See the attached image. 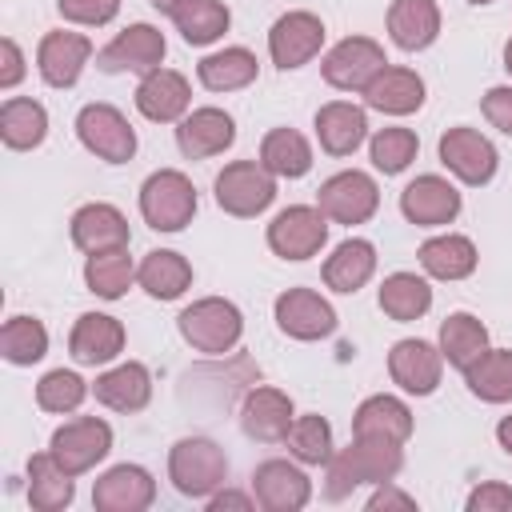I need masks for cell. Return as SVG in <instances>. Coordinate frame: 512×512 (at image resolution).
<instances>
[{
    "label": "cell",
    "mask_w": 512,
    "mask_h": 512,
    "mask_svg": "<svg viewBox=\"0 0 512 512\" xmlns=\"http://www.w3.org/2000/svg\"><path fill=\"white\" fill-rule=\"evenodd\" d=\"M324 468H328L324 496L328 500H344L360 484H388V480H396V472L404 468V444L352 436V444L332 452V460Z\"/></svg>",
    "instance_id": "cell-1"
},
{
    "label": "cell",
    "mask_w": 512,
    "mask_h": 512,
    "mask_svg": "<svg viewBox=\"0 0 512 512\" xmlns=\"http://www.w3.org/2000/svg\"><path fill=\"white\" fill-rule=\"evenodd\" d=\"M168 480L188 500H208L228 480V456L208 436H184L168 452Z\"/></svg>",
    "instance_id": "cell-2"
},
{
    "label": "cell",
    "mask_w": 512,
    "mask_h": 512,
    "mask_svg": "<svg viewBox=\"0 0 512 512\" xmlns=\"http://www.w3.org/2000/svg\"><path fill=\"white\" fill-rule=\"evenodd\" d=\"M176 328L184 336V344H192L196 352H208V356H220V352H232L244 336V316L232 300L224 296H204V300H192L180 316H176Z\"/></svg>",
    "instance_id": "cell-3"
},
{
    "label": "cell",
    "mask_w": 512,
    "mask_h": 512,
    "mask_svg": "<svg viewBox=\"0 0 512 512\" xmlns=\"http://www.w3.org/2000/svg\"><path fill=\"white\" fill-rule=\"evenodd\" d=\"M140 216L156 232H180L196 216V188L180 168H160L140 184Z\"/></svg>",
    "instance_id": "cell-4"
},
{
    "label": "cell",
    "mask_w": 512,
    "mask_h": 512,
    "mask_svg": "<svg viewBox=\"0 0 512 512\" xmlns=\"http://www.w3.org/2000/svg\"><path fill=\"white\" fill-rule=\"evenodd\" d=\"M216 204L228 216H260L272 200H276V176L260 164V160H232L224 164V172L216 176Z\"/></svg>",
    "instance_id": "cell-5"
},
{
    "label": "cell",
    "mask_w": 512,
    "mask_h": 512,
    "mask_svg": "<svg viewBox=\"0 0 512 512\" xmlns=\"http://www.w3.org/2000/svg\"><path fill=\"white\" fill-rule=\"evenodd\" d=\"M76 136L104 164H128L136 156V128L112 104H84L76 112Z\"/></svg>",
    "instance_id": "cell-6"
},
{
    "label": "cell",
    "mask_w": 512,
    "mask_h": 512,
    "mask_svg": "<svg viewBox=\"0 0 512 512\" xmlns=\"http://www.w3.org/2000/svg\"><path fill=\"white\" fill-rule=\"evenodd\" d=\"M316 208H320L328 220H336V224H364V220H372L376 208H380V188H376V180H372L368 172L344 168V172H336V176H328V180L320 184Z\"/></svg>",
    "instance_id": "cell-7"
},
{
    "label": "cell",
    "mask_w": 512,
    "mask_h": 512,
    "mask_svg": "<svg viewBox=\"0 0 512 512\" xmlns=\"http://www.w3.org/2000/svg\"><path fill=\"white\" fill-rule=\"evenodd\" d=\"M328 244V216L316 204H292L272 216L268 248L280 260H308Z\"/></svg>",
    "instance_id": "cell-8"
},
{
    "label": "cell",
    "mask_w": 512,
    "mask_h": 512,
    "mask_svg": "<svg viewBox=\"0 0 512 512\" xmlns=\"http://www.w3.org/2000/svg\"><path fill=\"white\" fill-rule=\"evenodd\" d=\"M48 452H52L72 476H84L88 468H96V464L112 452V428H108L100 416H76V420L60 424V428L52 432Z\"/></svg>",
    "instance_id": "cell-9"
},
{
    "label": "cell",
    "mask_w": 512,
    "mask_h": 512,
    "mask_svg": "<svg viewBox=\"0 0 512 512\" xmlns=\"http://www.w3.org/2000/svg\"><path fill=\"white\" fill-rule=\"evenodd\" d=\"M384 64H388V56H384V48L376 40H368V36H344L336 48H328V56L320 60V72L340 92H364Z\"/></svg>",
    "instance_id": "cell-10"
},
{
    "label": "cell",
    "mask_w": 512,
    "mask_h": 512,
    "mask_svg": "<svg viewBox=\"0 0 512 512\" xmlns=\"http://www.w3.org/2000/svg\"><path fill=\"white\" fill-rule=\"evenodd\" d=\"M168 44L164 32L152 24H128L124 32H116L100 52H96V68L100 72H140L148 76L152 68H160Z\"/></svg>",
    "instance_id": "cell-11"
},
{
    "label": "cell",
    "mask_w": 512,
    "mask_h": 512,
    "mask_svg": "<svg viewBox=\"0 0 512 512\" xmlns=\"http://www.w3.org/2000/svg\"><path fill=\"white\" fill-rule=\"evenodd\" d=\"M440 164L456 176V180H464V184H472V188H484L492 176H496V164H500V156H496V148H492V140L488 136H480L476 128H448L444 136H440Z\"/></svg>",
    "instance_id": "cell-12"
},
{
    "label": "cell",
    "mask_w": 512,
    "mask_h": 512,
    "mask_svg": "<svg viewBox=\"0 0 512 512\" xmlns=\"http://www.w3.org/2000/svg\"><path fill=\"white\" fill-rule=\"evenodd\" d=\"M388 376L408 396H432L440 388V376H444V352H440V344H428L420 336L396 340L392 352H388Z\"/></svg>",
    "instance_id": "cell-13"
},
{
    "label": "cell",
    "mask_w": 512,
    "mask_h": 512,
    "mask_svg": "<svg viewBox=\"0 0 512 512\" xmlns=\"http://www.w3.org/2000/svg\"><path fill=\"white\" fill-rule=\"evenodd\" d=\"M276 328L292 340H324L336 332V308L312 288H288L276 296Z\"/></svg>",
    "instance_id": "cell-14"
},
{
    "label": "cell",
    "mask_w": 512,
    "mask_h": 512,
    "mask_svg": "<svg viewBox=\"0 0 512 512\" xmlns=\"http://www.w3.org/2000/svg\"><path fill=\"white\" fill-rule=\"evenodd\" d=\"M252 496L264 512H300L312 500V480L300 460H264L252 472Z\"/></svg>",
    "instance_id": "cell-15"
},
{
    "label": "cell",
    "mask_w": 512,
    "mask_h": 512,
    "mask_svg": "<svg viewBox=\"0 0 512 512\" xmlns=\"http://www.w3.org/2000/svg\"><path fill=\"white\" fill-rule=\"evenodd\" d=\"M324 48V20L312 12H284L268 28V56L276 68H304Z\"/></svg>",
    "instance_id": "cell-16"
},
{
    "label": "cell",
    "mask_w": 512,
    "mask_h": 512,
    "mask_svg": "<svg viewBox=\"0 0 512 512\" xmlns=\"http://www.w3.org/2000/svg\"><path fill=\"white\" fill-rule=\"evenodd\" d=\"M188 104H192V88L188 76L176 68H152L136 84V112L152 124H180L188 116Z\"/></svg>",
    "instance_id": "cell-17"
},
{
    "label": "cell",
    "mask_w": 512,
    "mask_h": 512,
    "mask_svg": "<svg viewBox=\"0 0 512 512\" xmlns=\"http://www.w3.org/2000/svg\"><path fill=\"white\" fill-rule=\"evenodd\" d=\"M400 212L416 228H440V224H452L460 216V192L444 176L424 172L400 192Z\"/></svg>",
    "instance_id": "cell-18"
},
{
    "label": "cell",
    "mask_w": 512,
    "mask_h": 512,
    "mask_svg": "<svg viewBox=\"0 0 512 512\" xmlns=\"http://www.w3.org/2000/svg\"><path fill=\"white\" fill-rule=\"evenodd\" d=\"M156 500V480L140 464H116L92 484L96 512H144Z\"/></svg>",
    "instance_id": "cell-19"
},
{
    "label": "cell",
    "mask_w": 512,
    "mask_h": 512,
    "mask_svg": "<svg viewBox=\"0 0 512 512\" xmlns=\"http://www.w3.org/2000/svg\"><path fill=\"white\" fill-rule=\"evenodd\" d=\"M292 420H296L292 396L280 392V388H268V384L252 388V392L244 396V404H240V428H244V436L260 440V444H280V440H288Z\"/></svg>",
    "instance_id": "cell-20"
},
{
    "label": "cell",
    "mask_w": 512,
    "mask_h": 512,
    "mask_svg": "<svg viewBox=\"0 0 512 512\" xmlns=\"http://www.w3.org/2000/svg\"><path fill=\"white\" fill-rule=\"evenodd\" d=\"M236 140V120L224 108H192L180 124H176V148L188 160H208L220 156L224 148H232Z\"/></svg>",
    "instance_id": "cell-21"
},
{
    "label": "cell",
    "mask_w": 512,
    "mask_h": 512,
    "mask_svg": "<svg viewBox=\"0 0 512 512\" xmlns=\"http://www.w3.org/2000/svg\"><path fill=\"white\" fill-rule=\"evenodd\" d=\"M68 232H72V244H76L84 256L112 252V248H128V240H132L124 212L112 208V204H100V200L76 208L72 220H68Z\"/></svg>",
    "instance_id": "cell-22"
},
{
    "label": "cell",
    "mask_w": 512,
    "mask_h": 512,
    "mask_svg": "<svg viewBox=\"0 0 512 512\" xmlns=\"http://www.w3.org/2000/svg\"><path fill=\"white\" fill-rule=\"evenodd\" d=\"M92 60V40L84 32H48L36 48V68L44 76V84L52 88H72L84 72V64Z\"/></svg>",
    "instance_id": "cell-23"
},
{
    "label": "cell",
    "mask_w": 512,
    "mask_h": 512,
    "mask_svg": "<svg viewBox=\"0 0 512 512\" xmlns=\"http://www.w3.org/2000/svg\"><path fill=\"white\" fill-rule=\"evenodd\" d=\"M68 352L76 364H108L124 352V324L108 312H84L68 332Z\"/></svg>",
    "instance_id": "cell-24"
},
{
    "label": "cell",
    "mask_w": 512,
    "mask_h": 512,
    "mask_svg": "<svg viewBox=\"0 0 512 512\" xmlns=\"http://www.w3.org/2000/svg\"><path fill=\"white\" fill-rule=\"evenodd\" d=\"M364 104L376 108V112H388V116H408L424 104V80L412 68L384 64L372 76V84L364 88Z\"/></svg>",
    "instance_id": "cell-25"
},
{
    "label": "cell",
    "mask_w": 512,
    "mask_h": 512,
    "mask_svg": "<svg viewBox=\"0 0 512 512\" xmlns=\"http://www.w3.org/2000/svg\"><path fill=\"white\" fill-rule=\"evenodd\" d=\"M92 396L112 412H140L152 400V372L140 360H124L104 376H96Z\"/></svg>",
    "instance_id": "cell-26"
},
{
    "label": "cell",
    "mask_w": 512,
    "mask_h": 512,
    "mask_svg": "<svg viewBox=\"0 0 512 512\" xmlns=\"http://www.w3.org/2000/svg\"><path fill=\"white\" fill-rule=\"evenodd\" d=\"M368 136V112L348 104V100H332L316 112V140L328 156H352Z\"/></svg>",
    "instance_id": "cell-27"
},
{
    "label": "cell",
    "mask_w": 512,
    "mask_h": 512,
    "mask_svg": "<svg viewBox=\"0 0 512 512\" xmlns=\"http://www.w3.org/2000/svg\"><path fill=\"white\" fill-rule=\"evenodd\" d=\"M352 436H368V440H392L404 444L412 436V408L388 392L368 396L356 412H352Z\"/></svg>",
    "instance_id": "cell-28"
},
{
    "label": "cell",
    "mask_w": 512,
    "mask_h": 512,
    "mask_svg": "<svg viewBox=\"0 0 512 512\" xmlns=\"http://www.w3.org/2000/svg\"><path fill=\"white\" fill-rule=\"evenodd\" d=\"M388 36L404 52H424L440 36V8H436V0H392V8H388Z\"/></svg>",
    "instance_id": "cell-29"
},
{
    "label": "cell",
    "mask_w": 512,
    "mask_h": 512,
    "mask_svg": "<svg viewBox=\"0 0 512 512\" xmlns=\"http://www.w3.org/2000/svg\"><path fill=\"white\" fill-rule=\"evenodd\" d=\"M372 276H376V248H372V240H360V236L340 240V244L332 248V256L324 260V284H328L332 292L352 296V292H360Z\"/></svg>",
    "instance_id": "cell-30"
},
{
    "label": "cell",
    "mask_w": 512,
    "mask_h": 512,
    "mask_svg": "<svg viewBox=\"0 0 512 512\" xmlns=\"http://www.w3.org/2000/svg\"><path fill=\"white\" fill-rule=\"evenodd\" d=\"M76 476L52 456V452H36L28 460V504L36 512H64L76 496Z\"/></svg>",
    "instance_id": "cell-31"
},
{
    "label": "cell",
    "mask_w": 512,
    "mask_h": 512,
    "mask_svg": "<svg viewBox=\"0 0 512 512\" xmlns=\"http://www.w3.org/2000/svg\"><path fill=\"white\" fill-rule=\"evenodd\" d=\"M420 268L432 276V280H464L476 272V244L468 236H456V232H440L432 240L420 244Z\"/></svg>",
    "instance_id": "cell-32"
},
{
    "label": "cell",
    "mask_w": 512,
    "mask_h": 512,
    "mask_svg": "<svg viewBox=\"0 0 512 512\" xmlns=\"http://www.w3.org/2000/svg\"><path fill=\"white\" fill-rule=\"evenodd\" d=\"M136 280L152 300H176V296H184L192 288V264L172 248H152L140 260Z\"/></svg>",
    "instance_id": "cell-33"
},
{
    "label": "cell",
    "mask_w": 512,
    "mask_h": 512,
    "mask_svg": "<svg viewBox=\"0 0 512 512\" xmlns=\"http://www.w3.org/2000/svg\"><path fill=\"white\" fill-rule=\"evenodd\" d=\"M48 136V112L40 100H28V96H8L0 104V140L12 148V152H28V148H40Z\"/></svg>",
    "instance_id": "cell-34"
},
{
    "label": "cell",
    "mask_w": 512,
    "mask_h": 512,
    "mask_svg": "<svg viewBox=\"0 0 512 512\" xmlns=\"http://www.w3.org/2000/svg\"><path fill=\"white\" fill-rule=\"evenodd\" d=\"M256 72H260V64L248 48H220L196 64V80L208 92H240L256 80Z\"/></svg>",
    "instance_id": "cell-35"
},
{
    "label": "cell",
    "mask_w": 512,
    "mask_h": 512,
    "mask_svg": "<svg viewBox=\"0 0 512 512\" xmlns=\"http://www.w3.org/2000/svg\"><path fill=\"white\" fill-rule=\"evenodd\" d=\"M260 164L280 180H300L312 168V144L296 128H272L260 140Z\"/></svg>",
    "instance_id": "cell-36"
},
{
    "label": "cell",
    "mask_w": 512,
    "mask_h": 512,
    "mask_svg": "<svg viewBox=\"0 0 512 512\" xmlns=\"http://www.w3.org/2000/svg\"><path fill=\"white\" fill-rule=\"evenodd\" d=\"M376 300H380V312H384V316L408 324V320H420V316L432 308V288H428V280L416 276V272H392V276H384Z\"/></svg>",
    "instance_id": "cell-37"
},
{
    "label": "cell",
    "mask_w": 512,
    "mask_h": 512,
    "mask_svg": "<svg viewBox=\"0 0 512 512\" xmlns=\"http://www.w3.org/2000/svg\"><path fill=\"white\" fill-rule=\"evenodd\" d=\"M440 352H444V360L452 368L464 372L468 364H476L488 352V328L472 312H452L440 324Z\"/></svg>",
    "instance_id": "cell-38"
},
{
    "label": "cell",
    "mask_w": 512,
    "mask_h": 512,
    "mask_svg": "<svg viewBox=\"0 0 512 512\" xmlns=\"http://www.w3.org/2000/svg\"><path fill=\"white\" fill-rule=\"evenodd\" d=\"M464 384L484 404H508L512 400V348H488L476 364L464 368Z\"/></svg>",
    "instance_id": "cell-39"
},
{
    "label": "cell",
    "mask_w": 512,
    "mask_h": 512,
    "mask_svg": "<svg viewBox=\"0 0 512 512\" xmlns=\"http://www.w3.org/2000/svg\"><path fill=\"white\" fill-rule=\"evenodd\" d=\"M136 280V264L128 256V248H112V252H96L84 260V284L92 296L100 300H120Z\"/></svg>",
    "instance_id": "cell-40"
},
{
    "label": "cell",
    "mask_w": 512,
    "mask_h": 512,
    "mask_svg": "<svg viewBox=\"0 0 512 512\" xmlns=\"http://www.w3.org/2000/svg\"><path fill=\"white\" fill-rule=\"evenodd\" d=\"M172 20H176L184 44L204 48V44H212V40H220V36L228 32L232 12H228V4H220V0H188Z\"/></svg>",
    "instance_id": "cell-41"
},
{
    "label": "cell",
    "mask_w": 512,
    "mask_h": 512,
    "mask_svg": "<svg viewBox=\"0 0 512 512\" xmlns=\"http://www.w3.org/2000/svg\"><path fill=\"white\" fill-rule=\"evenodd\" d=\"M0 352H4L8 364L28 368V364L44 360V352H48V328L36 316H12L0 328Z\"/></svg>",
    "instance_id": "cell-42"
},
{
    "label": "cell",
    "mask_w": 512,
    "mask_h": 512,
    "mask_svg": "<svg viewBox=\"0 0 512 512\" xmlns=\"http://www.w3.org/2000/svg\"><path fill=\"white\" fill-rule=\"evenodd\" d=\"M416 152H420V140H416V132L412 128H380L372 140H368V156H372V164H376V172H384V176H396V172H404L412 160H416Z\"/></svg>",
    "instance_id": "cell-43"
},
{
    "label": "cell",
    "mask_w": 512,
    "mask_h": 512,
    "mask_svg": "<svg viewBox=\"0 0 512 512\" xmlns=\"http://www.w3.org/2000/svg\"><path fill=\"white\" fill-rule=\"evenodd\" d=\"M288 452L300 464H328L332 460V424L316 412L296 416L288 428Z\"/></svg>",
    "instance_id": "cell-44"
},
{
    "label": "cell",
    "mask_w": 512,
    "mask_h": 512,
    "mask_svg": "<svg viewBox=\"0 0 512 512\" xmlns=\"http://www.w3.org/2000/svg\"><path fill=\"white\" fill-rule=\"evenodd\" d=\"M84 396H88L84 376H76V372H68V368H52V372H44L40 384H36V404H40L44 412H76V408L84 404Z\"/></svg>",
    "instance_id": "cell-45"
},
{
    "label": "cell",
    "mask_w": 512,
    "mask_h": 512,
    "mask_svg": "<svg viewBox=\"0 0 512 512\" xmlns=\"http://www.w3.org/2000/svg\"><path fill=\"white\" fill-rule=\"evenodd\" d=\"M60 16L72 20V24H84V28H100L108 24L116 12H120V0H56Z\"/></svg>",
    "instance_id": "cell-46"
},
{
    "label": "cell",
    "mask_w": 512,
    "mask_h": 512,
    "mask_svg": "<svg viewBox=\"0 0 512 512\" xmlns=\"http://www.w3.org/2000/svg\"><path fill=\"white\" fill-rule=\"evenodd\" d=\"M468 512H512V488L500 480H484L468 492Z\"/></svg>",
    "instance_id": "cell-47"
},
{
    "label": "cell",
    "mask_w": 512,
    "mask_h": 512,
    "mask_svg": "<svg viewBox=\"0 0 512 512\" xmlns=\"http://www.w3.org/2000/svg\"><path fill=\"white\" fill-rule=\"evenodd\" d=\"M480 112H484V120H488L492 128H500L504 136H512V84L488 88L484 100H480Z\"/></svg>",
    "instance_id": "cell-48"
},
{
    "label": "cell",
    "mask_w": 512,
    "mask_h": 512,
    "mask_svg": "<svg viewBox=\"0 0 512 512\" xmlns=\"http://www.w3.org/2000/svg\"><path fill=\"white\" fill-rule=\"evenodd\" d=\"M0 52H4V64H0V88H16L20 76H24V52L12 36L0 40Z\"/></svg>",
    "instance_id": "cell-49"
},
{
    "label": "cell",
    "mask_w": 512,
    "mask_h": 512,
    "mask_svg": "<svg viewBox=\"0 0 512 512\" xmlns=\"http://www.w3.org/2000/svg\"><path fill=\"white\" fill-rule=\"evenodd\" d=\"M368 508H372V512H376V508H416V500H412L408 492H396L392 480H388V484H376V492L368 496Z\"/></svg>",
    "instance_id": "cell-50"
},
{
    "label": "cell",
    "mask_w": 512,
    "mask_h": 512,
    "mask_svg": "<svg viewBox=\"0 0 512 512\" xmlns=\"http://www.w3.org/2000/svg\"><path fill=\"white\" fill-rule=\"evenodd\" d=\"M220 508H252V496L232 492V488H220V492L208 496V512H220Z\"/></svg>",
    "instance_id": "cell-51"
},
{
    "label": "cell",
    "mask_w": 512,
    "mask_h": 512,
    "mask_svg": "<svg viewBox=\"0 0 512 512\" xmlns=\"http://www.w3.org/2000/svg\"><path fill=\"white\" fill-rule=\"evenodd\" d=\"M496 440H500V448L512 456V416H504V420L496 424Z\"/></svg>",
    "instance_id": "cell-52"
},
{
    "label": "cell",
    "mask_w": 512,
    "mask_h": 512,
    "mask_svg": "<svg viewBox=\"0 0 512 512\" xmlns=\"http://www.w3.org/2000/svg\"><path fill=\"white\" fill-rule=\"evenodd\" d=\"M184 4H188V0H152V8H156V12H164V16H176Z\"/></svg>",
    "instance_id": "cell-53"
},
{
    "label": "cell",
    "mask_w": 512,
    "mask_h": 512,
    "mask_svg": "<svg viewBox=\"0 0 512 512\" xmlns=\"http://www.w3.org/2000/svg\"><path fill=\"white\" fill-rule=\"evenodd\" d=\"M504 68H508V72H512V40H508V44H504Z\"/></svg>",
    "instance_id": "cell-54"
},
{
    "label": "cell",
    "mask_w": 512,
    "mask_h": 512,
    "mask_svg": "<svg viewBox=\"0 0 512 512\" xmlns=\"http://www.w3.org/2000/svg\"><path fill=\"white\" fill-rule=\"evenodd\" d=\"M472 4H492V0H472Z\"/></svg>",
    "instance_id": "cell-55"
}]
</instances>
